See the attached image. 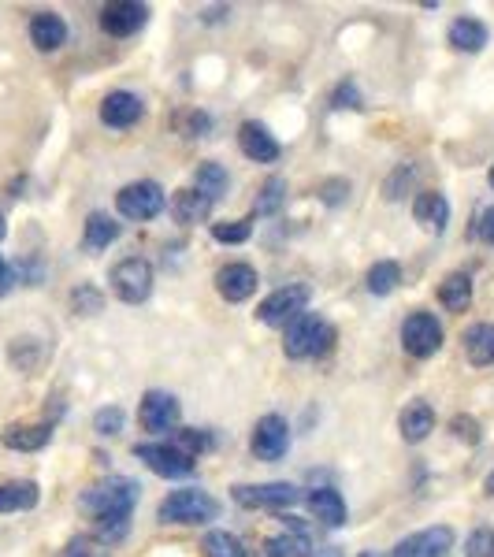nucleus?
<instances>
[{
    "instance_id": "nucleus-29",
    "label": "nucleus",
    "mask_w": 494,
    "mask_h": 557,
    "mask_svg": "<svg viewBox=\"0 0 494 557\" xmlns=\"http://www.w3.org/2000/svg\"><path fill=\"white\" fill-rule=\"evenodd\" d=\"M402 283V268L394 264V260H379L368 268V294H376V298H387L394 294V286Z\"/></svg>"
},
{
    "instance_id": "nucleus-31",
    "label": "nucleus",
    "mask_w": 494,
    "mask_h": 557,
    "mask_svg": "<svg viewBox=\"0 0 494 557\" xmlns=\"http://www.w3.org/2000/svg\"><path fill=\"white\" fill-rule=\"evenodd\" d=\"M171 446H175L179 454L190 457V461H197V454L212 450V435H208V431H197V428H175Z\"/></svg>"
},
{
    "instance_id": "nucleus-41",
    "label": "nucleus",
    "mask_w": 494,
    "mask_h": 557,
    "mask_svg": "<svg viewBox=\"0 0 494 557\" xmlns=\"http://www.w3.org/2000/svg\"><path fill=\"white\" fill-rule=\"evenodd\" d=\"M179 130L186 138H201L208 130V116L205 112H186V116H179Z\"/></svg>"
},
{
    "instance_id": "nucleus-1",
    "label": "nucleus",
    "mask_w": 494,
    "mask_h": 557,
    "mask_svg": "<svg viewBox=\"0 0 494 557\" xmlns=\"http://www.w3.org/2000/svg\"><path fill=\"white\" fill-rule=\"evenodd\" d=\"M331 338L335 331L320 320V316H309V312H301L298 320H290L286 324V342H283V353L290 361H305L312 353H324L331 346Z\"/></svg>"
},
{
    "instance_id": "nucleus-15",
    "label": "nucleus",
    "mask_w": 494,
    "mask_h": 557,
    "mask_svg": "<svg viewBox=\"0 0 494 557\" xmlns=\"http://www.w3.org/2000/svg\"><path fill=\"white\" fill-rule=\"evenodd\" d=\"M257 286H260V275L249 264H227V268L216 272V290L227 301H249L257 294Z\"/></svg>"
},
{
    "instance_id": "nucleus-5",
    "label": "nucleus",
    "mask_w": 494,
    "mask_h": 557,
    "mask_svg": "<svg viewBox=\"0 0 494 557\" xmlns=\"http://www.w3.org/2000/svg\"><path fill=\"white\" fill-rule=\"evenodd\" d=\"M164 205H168V197L160 190V182L153 179L130 182V186H123L116 194L119 216H127V220H153V216L164 212Z\"/></svg>"
},
{
    "instance_id": "nucleus-28",
    "label": "nucleus",
    "mask_w": 494,
    "mask_h": 557,
    "mask_svg": "<svg viewBox=\"0 0 494 557\" xmlns=\"http://www.w3.org/2000/svg\"><path fill=\"white\" fill-rule=\"evenodd\" d=\"M227 186H231V179H227V171L220 168V164H201L194 175V190L197 194H205L208 201H220L223 194H227Z\"/></svg>"
},
{
    "instance_id": "nucleus-44",
    "label": "nucleus",
    "mask_w": 494,
    "mask_h": 557,
    "mask_svg": "<svg viewBox=\"0 0 494 557\" xmlns=\"http://www.w3.org/2000/svg\"><path fill=\"white\" fill-rule=\"evenodd\" d=\"M476 234H480L487 246H494V208L480 212V223H476Z\"/></svg>"
},
{
    "instance_id": "nucleus-19",
    "label": "nucleus",
    "mask_w": 494,
    "mask_h": 557,
    "mask_svg": "<svg viewBox=\"0 0 494 557\" xmlns=\"http://www.w3.org/2000/svg\"><path fill=\"white\" fill-rule=\"evenodd\" d=\"M30 41L41 52H56L67 41V23L56 12H38L30 19Z\"/></svg>"
},
{
    "instance_id": "nucleus-34",
    "label": "nucleus",
    "mask_w": 494,
    "mask_h": 557,
    "mask_svg": "<svg viewBox=\"0 0 494 557\" xmlns=\"http://www.w3.org/2000/svg\"><path fill=\"white\" fill-rule=\"evenodd\" d=\"M283 201H286V182L279 179V175H272V179L264 182V190H260V197H257V216H272Z\"/></svg>"
},
{
    "instance_id": "nucleus-18",
    "label": "nucleus",
    "mask_w": 494,
    "mask_h": 557,
    "mask_svg": "<svg viewBox=\"0 0 494 557\" xmlns=\"http://www.w3.org/2000/svg\"><path fill=\"white\" fill-rule=\"evenodd\" d=\"M52 439V424H8L0 431V442L8 450H19V454H34L41 446H49Z\"/></svg>"
},
{
    "instance_id": "nucleus-3",
    "label": "nucleus",
    "mask_w": 494,
    "mask_h": 557,
    "mask_svg": "<svg viewBox=\"0 0 494 557\" xmlns=\"http://www.w3.org/2000/svg\"><path fill=\"white\" fill-rule=\"evenodd\" d=\"M138 483L134 480H123V476H112V480L97 483L90 491L78 498V506L93 513V517H101V513H130L134 502H138Z\"/></svg>"
},
{
    "instance_id": "nucleus-21",
    "label": "nucleus",
    "mask_w": 494,
    "mask_h": 557,
    "mask_svg": "<svg viewBox=\"0 0 494 557\" xmlns=\"http://www.w3.org/2000/svg\"><path fill=\"white\" fill-rule=\"evenodd\" d=\"M208 212H212V201H208L205 194H197L194 186H190V190H179V194L171 197V216H175V223H182V227L205 223Z\"/></svg>"
},
{
    "instance_id": "nucleus-42",
    "label": "nucleus",
    "mask_w": 494,
    "mask_h": 557,
    "mask_svg": "<svg viewBox=\"0 0 494 557\" xmlns=\"http://www.w3.org/2000/svg\"><path fill=\"white\" fill-rule=\"evenodd\" d=\"M335 108H361V93L353 82H342L335 90Z\"/></svg>"
},
{
    "instance_id": "nucleus-37",
    "label": "nucleus",
    "mask_w": 494,
    "mask_h": 557,
    "mask_svg": "<svg viewBox=\"0 0 494 557\" xmlns=\"http://www.w3.org/2000/svg\"><path fill=\"white\" fill-rule=\"evenodd\" d=\"M93 431L97 435H119L123 431V409L119 405H108V409H97V416H93Z\"/></svg>"
},
{
    "instance_id": "nucleus-16",
    "label": "nucleus",
    "mask_w": 494,
    "mask_h": 557,
    "mask_svg": "<svg viewBox=\"0 0 494 557\" xmlns=\"http://www.w3.org/2000/svg\"><path fill=\"white\" fill-rule=\"evenodd\" d=\"M238 145H242V153L249 156V160H257V164H275L279 160V142L272 138V130L264 127V123H242L238 127Z\"/></svg>"
},
{
    "instance_id": "nucleus-7",
    "label": "nucleus",
    "mask_w": 494,
    "mask_h": 557,
    "mask_svg": "<svg viewBox=\"0 0 494 557\" xmlns=\"http://www.w3.org/2000/svg\"><path fill=\"white\" fill-rule=\"evenodd\" d=\"M231 498L242 509H286L301 498L294 483H238Z\"/></svg>"
},
{
    "instance_id": "nucleus-25",
    "label": "nucleus",
    "mask_w": 494,
    "mask_h": 557,
    "mask_svg": "<svg viewBox=\"0 0 494 557\" xmlns=\"http://www.w3.org/2000/svg\"><path fill=\"white\" fill-rule=\"evenodd\" d=\"M446 38H450V45H454L457 52H480L491 34H487V26H483L480 19H468L465 15V19H457V23L450 26Z\"/></svg>"
},
{
    "instance_id": "nucleus-36",
    "label": "nucleus",
    "mask_w": 494,
    "mask_h": 557,
    "mask_svg": "<svg viewBox=\"0 0 494 557\" xmlns=\"http://www.w3.org/2000/svg\"><path fill=\"white\" fill-rule=\"evenodd\" d=\"M253 227L246 220H231V223H212V238L216 242H227V246H238V242H246Z\"/></svg>"
},
{
    "instance_id": "nucleus-43",
    "label": "nucleus",
    "mask_w": 494,
    "mask_h": 557,
    "mask_svg": "<svg viewBox=\"0 0 494 557\" xmlns=\"http://www.w3.org/2000/svg\"><path fill=\"white\" fill-rule=\"evenodd\" d=\"M346 194H350V182H346V179H335V182H327V186H324V201H327V205H338V201H342Z\"/></svg>"
},
{
    "instance_id": "nucleus-35",
    "label": "nucleus",
    "mask_w": 494,
    "mask_h": 557,
    "mask_svg": "<svg viewBox=\"0 0 494 557\" xmlns=\"http://www.w3.org/2000/svg\"><path fill=\"white\" fill-rule=\"evenodd\" d=\"M12 364L19 368V372H30L34 364L41 361V346H38V338H15L12 342Z\"/></svg>"
},
{
    "instance_id": "nucleus-6",
    "label": "nucleus",
    "mask_w": 494,
    "mask_h": 557,
    "mask_svg": "<svg viewBox=\"0 0 494 557\" xmlns=\"http://www.w3.org/2000/svg\"><path fill=\"white\" fill-rule=\"evenodd\" d=\"M112 290H116L119 301L142 305V301L153 294V268H149V260H142V257L119 260L116 268H112Z\"/></svg>"
},
{
    "instance_id": "nucleus-49",
    "label": "nucleus",
    "mask_w": 494,
    "mask_h": 557,
    "mask_svg": "<svg viewBox=\"0 0 494 557\" xmlns=\"http://www.w3.org/2000/svg\"><path fill=\"white\" fill-rule=\"evenodd\" d=\"M4 231H8V227H4V216H0V238H4Z\"/></svg>"
},
{
    "instance_id": "nucleus-8",
    "label": "nucleus",
    "mask_w": 494,
    "mask_h": 557,
    "mask_svg": "<svg viewBox=\"0 0 494 557\" xmlns=\"http://www.w3.org/2000/svg\"><path fill=\"white\" fill-rule=\"evenodd\" d=\"M402 346L409 357L428 361V357H435L442 346V324L431 316V312H413V316L402 324Z\"/></svg>"
},
{
    "instance_id": "nucleus-33",
    "label": "nucleus",
    "mask_w": 494,
    "mask_h": 557,
    "mask_svg": "<svg viewBox=\"0 0 494 557\" xmlns=\"http://www.w3.org/2000/svg\"><path fill=\"white\" fill-rule=\"evenodd\" d=\"M205 557H249L242 539L231 532H208L205 535Z\"/></svg>"
},
{
    "instance_id": "nucleus-2",
    "label": "nucleus",
    "mask_w": 494,
    "mask_h": 557,
    "mask_svg": "<svg viewBox=\"0 0 494 557\" xmlns=\"http://www.w3.org/2000/svg\"><path fill=\"white\" fill-rule=\"evenodd\" d=\"M216 513H220L216 498L205 491H197V487L175 491L160 502V520H164V524H208V520H216Z\"/></svg>"
},
{
    "instance_id": "nucleus-50",
    "label": "nucleus",
    "mask_w": 494,
    "mask_h": 557,
    "mask_svg": "<svg viewBox=\"0 0 494 557\" xmlns=\"http://www.w3.org/2000/svg\"><path fill=\"white\" fill-rule=\"evenodd\" d=\"M71 557H86V554H78V550H71Z\"/></svg>"
},
{
    "instance_id": "nucleus-12",
    "label": "nucleus",
    "mask_w": 494,
    "mask_h": 557,
    "mask_svg": "<svg viewBox=\"0 0 494 557\" xmlns=\"http://www.w3.org/2000/svg\"><path fill=\"white\" fill-rule=\"evenodd\" d=\"M450 550H454V532L446 524H439V528H424V532L416 535H405L390 557H446Z\"/></svg>"
},
{
    "instance_id": "nucleus-45",
    "label": "nucleus",
    "mask_w": 494,
    "mask_h": 557,
    "mask_svg": "<svg viewBox=\"0 0 494 557\" xmlns=\"http://www.w3.org/2000/svg\"><path fill=\"white\" fill-rule=\"evenodd\" d=\"M12 286H15V268L4 257H0V298H4Z\"/></svg>"
},
{
    "instance_id": "nucleus-17",
    "label": "nucleus",
    "mask_w": 494,
    "mask_h": 557,
    "mask_svg": "<svg viewBox=\"0 0 494 557\" xmlns=\"http://www.w3.org/2000/svg\"><path fill=\"white\" fill-rule=\"evenodd\" d=\"M413 220L420 223L424 231L442 234V231H446V223H450V201H446L439 190H424V194H416Z\"/></svg>"
},
{
    "instance_id": "nucleus-40",
    "label": "nucleus",
    "mask_w": 494,
    "mask_h": 557,
    "mask_svg": "<svg viewBox=\"0 0 494 557\" xmlns=\"http://www.w3.org/2000/svg\"><path fill=\"white\" fill-rule=\"evenodd\" d=\"M468 557H494V532H472V539L465 543Z\"/></svg>"
},
{
    "instance_id": "nucleus-30",
    "label": "nucleus",
    "mask_w": 494,
    "mask_h": 557,
    "mask_svg": "<svg viewBox=\"0 0 494 557\" xmlns=\"http://www.w3.org/2000/svg\"><path fill=\"white\" fill-rule=\"evenodd\" d=\"M309 539L301 532H290V535H272V539H264V557H309Z\"/></svg>"
},
{
    "instance_id": "nucleus-46",
    "label": "nucleus",
    "mask_w": 494,
    "mask_h": 557,
    "mask_svg": "<svg viewBox=\"0 0 494 557\" xmlns=\"http://www.w3.org/2000/svg\"><path fill=\"white\" fill-rule=\"evenodd\" d=\"M309 557H346V554H342L338 546H312Z\"/></svg>"
},
{
    "instance_id": "nucleus-9",
    "label": "nucleus",
    "mask_w": 494,
    "mask_h": 557,
    "mask_svg": "<svg viewBox=\"0 0 494 557\" xmlns=\"http://www.w3.org/2000/svg\"><path fill=\"white\" fill-rule=\"evenodd\" d=\"M134 457L145 461V465L153 468L156 476H164V480H186V476L194 472V461L186 454H179L171 442H145V446H134Z\"/></svg>"
},
{
    "instance_id": "nucleus-13",
    "label": "nucleus",
    "mask_w": 494,
    "mask_h": 557,
    "mask_svg": "<svg viewBox=\"0 0 494 557\" xmlns=\"http://www.w3.org/2000/svg\"><path fill=\"white\" fill-rule=\"evenodd\" d=\"M145 23H149V8H145V4H134V0H116V4H108L101 12V26L112 38H130V34H138Z\"/></svg>"
},
{
    "instance_id": "nucleus-10",
    "label": "nucleus",
    "mask_w": 494,
    "mask_h": 557,
    "mask_svg": "<svg viewBox=\"0 0 494 557\" xmlns=\"http://www.w3.org/2000/svg\"><path fill=\"white\" fill-rule=\"evenodd\" d=\"M179 398L168 394V390H149L142 398V409H138V420H142L145 431H153V435H164V431H175L179 428Z\"/></svg>"
},
{
    "instance_id": "nucleus-4",
    "label": "nucleus",
    "mask_w": 494,
    "mask_h": 557,
    "mask_svg": "<svg viewBox=\"0 0 494 557\" xmlns=\"http://www.w3.org/2000/svg\"><path fill=\"white\" fill-rule=\"evenodd\" d=\"M312 290L301 283H290V286H279L275 294H268V298L260 301L257 309V320L268 327H286L290 320H298L301 312H305V305H309Z\"/></svg>"
},
{
    "instance_id": "nucleus-22",
    "label": "nucleus",
    "mask_w": 494,
    "mask_h": 557,
    "mask_svg": "<svg viewBox=\"0 0 494 557\" xmlns=\"http://www.w3.org/2000/svg\"><path fill=\"white\" fill-rule=\"evenodd\" d=\"M309 509L316 513L320 524H327V528H342V524H346V502H342V494H338L335 487H316V491L309 494Z\"/></svg>"
},
{
    "instance_id": "nucleus-39",
    "label": "nucleus",
    "mask_w": 494,
    "mask_h": 557,
    "mask_svg": "<svg viewBox=\"0 0 494 557\" xmlns=\"http://www.w3.org/2000/svg\"><path fill=\"white\" fill-rule=\"evenodd\" d=\"M450 428H454L457 439H465L468 446H476V442L483 439V435H480V424H476L472 416H454V420H450Z\"/></svg>"
},
{
    "instance_id": "nucleus-32",
    "label": "nucleus",
    "mask_w": 494,
    "mask_h": 557,
    "mask_svg": "<svg viewBox=\"0 0 494 557\" xmlns=\"http://www.w3.org/2000/svg\"><path fill=\"white\" fill-rule=\"evenodd\" d=\"M130 528V513H101V517H93V535L101 539V543H119Z\"/></svg>"
},
{
    "instance_id": "nucleus-20",
    "label": "nucleus",
    "mask_w": 494,
    "mask_h": 557,
    "mask_svg": "<svg viewBox=\"0 0 494 557\" xmlns=\"http://www.w3.org/2000/svg\"><path fill=\"white\" fill-rule=\"evenodd\" d=\"M431 428H435V413H431L428 402H413L405 405L402 416H398V431H402L405 442H424L431 435Z\"/></svg>"
},
{
    "instance_id": "nucleus-27",
    "label": "nucleus",
    "mask_w": 494,
    "mask_h": 557,
    "mask_svg": "<svg viewBox=\"0 0 494 557\" xmlns=\"http://www.w3.org/2000/svg\"><path fill=\"white\" fill-rule=\"evenodd\" d=\"M119 238V223L112 216H104V212H93L90 220H86V234H82V242L86 249H108L112 242Z\"/></svg>"
},
{
    "instance_id": "nucleus-11",
    "label": "nucleus",
    "mask_w": 494,
    "mask_h": 557,
    "mask_svg": "<svg viewBox=\"0 0 494 557\" xmlns=\"http://www.w3.org/2000/svg\"><path fill=\"white\" fill-rule=\"evenodd\" d=\"M249 446H253V457H257V461H279V457L290 450V428H286L283 416H275V413L260 416Z\"/></svg>"
},
{
    "instance_id": "nucleus-47",
    "label": "nucleus",
    "mask_w": 494,
    "mask_h": 557,
    "mask_svg": "<svg viewBox=\"0 0 494 557\" xmlns=\"http://www.w3.org/2000/svg\"><path fill=\"white\" fill-rule=\"evenodd\" d=\"M483 491H487V494H491V498H494V472H491V476H487V483H483Z\"/></svg>"
},
{
    "instance_id": "nucleus-51",
    "label": "nucleus",
    "mask_w": 494,
    "mask_h": 557,
    "mask_svg": "<svg viewBox=\"0 0 494 557\" xmlns=\"http://www.w3.org/2000/svg\"><path fill=\"white\" fill-rule=\"evenodd\" d=\"M491 186H494V168H491Z\"/></svg>"
},
{
    "instance_id": "nucleus-23",
    "label": "nucleus",
    "mask_w": 494,
    "mask_h": 557,
    "mask_svg": "<svg viewBox=\"0 0 494 557\" xmlns=\"http://www.w3.org/2000/svg\"><path fill=\"white\" fill-rule=\"evenodd\" d=\"M38 483L34 480H12L0 483V513H19V509H34L38 506Z\"/></svg>"
},
{
    "instance_id": "nucleus-24",
    "label": "nucleus",
    "mask_w": 494,
    "mask_h": 557,
    "mask_svg": "<svg viewBox=\"0 0 494 557\" xmlns=\"http://www.w3.org/2000/svg\"><path fill=\"white\" fill-rule=\"evenodd\" d=\"M465 353L476 368L494 364V324H472L465 331Z\"/></svg>"
},
{
    "instance_id": "nucleus-38",
    "label": "nucleus",
    "mask_w": 494,
    "mask_h": 557,
    "mask_svg": "<svg viewBox=\"0 0 494 557\" xmlns=\"http://www.w3.org/2000/svg\"><path fill=\"white\" fill-rule=\"evenodd\" d=\"M71 305H75V312H82V316H93V312H101L104 298L97 286H78L75 294H71Z\"/></svg>"
},
{
    "instance_id": "nucleus-48",
    "label": "nucleus",
    "mask_w": 494,
    "mask_h": 557,
    "mask_svg": "<svg viewBox=\"0 0 494 557\" xmlns=\"http://www.w3.org/2000/svg\"><path fill=\"white\" fill-rule=\"evenodd\" d=\"M361 557H390V554H376V550H364Z\"/></svg>"
},
{
    "instance_id": "nucleus-14",
    "label": "nucleus",
    "mask_w": 494,
    "mask_h": 557,
    "mask_svg": "<svg viewBox=\"0 0 494 557\" xmlns=\"http://www.w3.org/2000/svg\"><path fill=\"white\" fill-rule=\"evenodd\" d=\"M142 116H145L142 97H134V93H127V90L108 93V97L101 101V123H104V127L127 130V127H134V123H138Z\"/></svg>"
},
{
    "instance_id": "nucleus-26",
    "label": "nucleus",
    "mask_w": 494,
    "mask_h": 557,
    "mask_svg": "<svg viewBox=\"0 0 494 557\" xmlns=\"http://www.w3.org/2000/svg\"><path fill=\"white\" fill-rule=\"evenodd\" d=\"M439 301H442V309L465 312L468 305H472V279H468L465 272L446 275V279H442V286H439Z\"/></svg>"
}]
</instances>
